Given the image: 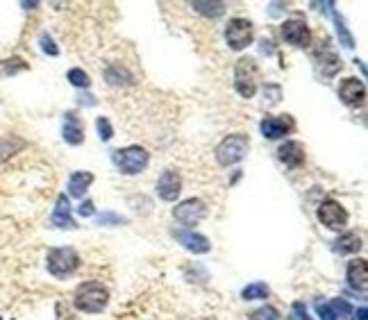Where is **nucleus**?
<instances>
[{"label": "nucleus", "instance_id": "f257e3e1", "mask_svg": "<svg viewBox=\"0 0 368 320\" xmlns=\"http://www.w3.org/2000/svg\"><path fill=\"white\" fill-rule=\"evenodd\" d=\"M110 302V291L100 282H84L75 288L73 305L77 312L84 314H100Z\"/></svg>", "mask_w": 368, "mask_h": 320}, {"label": "nucleus", "instance_id": "f03ea898", "mask_svg": "<svg viewBox=\"0 0 368 320\" xmlns=\"http://www.w3.org/2000/svg\"><path fill=\"white\" fill-rule=\"evenodd\" d=\"M112 161L123 175H139V173L146 171V166H148L150 152L146 148H141V145H130V148L114 150Z\"/></svg>", "mask_w": 368, "mask_h": 320}, {"label": "nucleus", "instance_id": "7ed1b4c3", "mask_svg": "<svg viewBox=\"0 0 368 320\" xmlns=\"http://www.w3.org/2000/svg\"><path fill=\"white\" fill-rule=\"evenodd\" d=\"M46 266L53 277L66 279L80 268V255L73 248H53L46 257Z\"/></svg>", "mask_w": 368, "mask_h": 320}, {"label": "nucleus", "instance_id": "20e7f679", "mask_svg": "<svg viewBox=\"0 0 368 320\" xmlns=\"http://www.w3.org/2000/svg\"><path fill=\"white\" fill-rule=\"evenodd\" d=\"M248 148H250L248 134H241V132L230 134V137H225L216 145V161L221 164V166L239 164L248 154Z\"/></svg>", "mask_w": 368, "mask_h": 320}, {"label": "nucleus", "instance_id": "39448f33", "mask_svg": "<svg viewBox=\"0 0 368 320\" xmlns=\"http://www.w3.org/2000/svg\"><path fill=\"white\" fill-rule=\"evenodd\" d=\"M257 80H259V69L253 57H241L235 66V89L244 98H253L257 91Z\"/></svg>", "mask_w": 368, "mask_h": 320}, {"label": "nucleus", "instance_id": "423d86ee", "mask_svg": "<svg viewBox=\"0 0 368 320\" xmlns=\"http://www.w3.org/2000/svg\"><path fill=\"white\" fill-rule=\"evenodd\" d=\"M255 36V27L248 18H232L225 27V41L232 51H244L250 44H253Z\"/></svg>", "mask_w": 368, "mask_h": 320}, {"label": "nucleus", "instance_id": "0eeeda50", "mask_svg": "<svg viewBox=\"0 0 368 320\" xmlns=\"http://www.w3.org/2000/svg\"><path fill=\"white\" fill-rule=\"evenodd\" d=\"M173 216H176L178 222H182V225H187V227L198 225V222L205 220V216H207V205L200 198H189L173 209Z\"/></svg>", "mask_w": 368, "mask_h": 320}, {"label": "nucleus", "instance_id": "6e6552de", "mask_svg": "<svg viewBox=\"0 0 368 320\" xmlns=\"http://www.w3.org/2000/svg\"><path fill=\"white\" fill-rule=\"evenodd\" d=\"M318 218L325 227L330 229H343L346 222H348V211L343 209L341 202H336L332 198H327L321 202V207H318Z\"/></svg>", "mask_w": 368, "mask_h": 320}, {"label": "nucleus", "instance_id": "1a4fd4ad", "mask_svg": "<svg viewBox=\"0 0 368 320\" xmlns=\"http://www.w3.org/2000/svg\"><path fill=\"white\" fill-rule=\"evenodd\" d=\"M282 36H284L287 44H291L296 48H307L309 44H312V30H309L303 18H291V21H284Z\"/></svg>", "mask_w": 368, "mask_h": 320}, {"label": "nucleus", "instance_id": "9d476101", "mask_svg": "<svg viewBox=\"0 0 368 320\" xmlns=\"http://www.w3.org/2000/svg\"><path fill=\"white\" fill-rule=\"evenodd\" d=\"M259 130L270 141L282 139V137H287V134L294 130V119H291V116H287V114H282V116H266V119L259 123Z\"/></svg>", "mask_w": 368, "mask_h": 320}, {"label": "nucleus", "instance_id": "9b49d317", "mask_svg": "<svg viewBox=\"0 0 368 320\" xmlns=\"http://www.w3.org/2000/svg\"><path fill=\"white\" fill-rule=\"evenodd\" d=\"M173 236H176L178 244L184 248L193 252V255H205V252L211 250V244L207 236L198 234V232H191V229H173Z\"/></svg>", "mask_w": 368, "mask_h": 320}, {"label": "nucleus", "instance_id": "f8f14e48", "mask_svg": "<svg viewBox=\"0 0 368 320\" xmlns=\"http://www.w3.org/2000/svg\"><path fill=\"white\" fill-rule=\"evenodd\" d=\"M182 193V178L178 171H164L162 178L157 180V196L166 202H176Z\"/></svg>", "mask_w": 368, "mask_h": 320}, {"label": "nucleus", "instance_id": "ddd939ff", "mask_svg": "<svg viewBox=\"0 0 368 320\" xmlns=\"http://www.w3.org/2000/svg\"><path fill=\"white\" fill-rule=\"evenodd\" d=\"M339 98L350 107L364 105V100H366L364 82L357 80V77H346V80H341V84H339Z\"/></svg>", "mask_w": 368, "mask_h": 320}, {"label": "nucleus", "instance_id": "4468645a", "mask_svg": "<svg viewBox=\"0 0 368 320\" xmlns=\"http://www.w3.org/2000/svg\"><path fill=\"white\" fill-rule=\"evenodd\" d=\"M277 159L291 171L300 168L305 164V145L300 141H284L277 150Z\"/></svg>", "mask_w": 368, "mask_h": 320}, {"label": "nucleus", "instance_id": "2eb2a0df", "mask_svg": "<svg viewBox=\"0 0 368 320\" xmlns=\"http://www.w3.org/2000/svg\"><path fill=\"white\" fill-rule=\"evenodd\" d=\"M346 279H348V286L355 288V291H366L368 286V264L366 259H353L350 264H348V270H346Z\"/></svg>", "mask_w": 368, "mask_h": 320}, {"label": "nucleus", "instance_id": "dca6fc26", "mask_svg": "<svg viewBox=\"0 0 368 320\" xmlns=\"http://www.w3.org/2000/svg\"><path fill=\"white\" fill-rule=\"evenodd\" d=\"M51 222L55 227H62V229H75V220L71 216V205H69V198L66 196H60L57 198V205H55V211L51 216Z\"/></svg>", "mask_w": 368, "mask_h": 320}, {"label": "nucleus", "instance_id": "f3484780", "mask_svg": "<svg viewBox=\"0 0 368 320\" xmlns=\"http://www.w3.org/2000/svg\"><path fill=\"white\" fill-rule=\"evenodd\" d=\"M64 141L71 143V145H80L84 141V128H82V121L77 119L75 112H69L64 116Z\"/></svg>", "mask_w": 368, "mask_h": 320}, {"label": "nucleus", "instance_id": "a211bd4d", "mask_svg": "<svg viewBox=\"0 0 368 320\" xmlns=\"http://www.w3.org/2000/svg\"><path fill=\"white\" fill-rule=\"evenodd\" d=\"M362 248V236L355 234V232H346L336 241H334V250L339 255H355V252H360Z\"/></svg>", "mask_w": 368, "mask_h": 320}, {"label": "nucleus", "instance_id": "6ab92c4d", "mask_svg": "<svg viewBox=\"0 0 368 320\" xmlns=\"http://www.w3.org/2000/svg\"><path fill=\"white\" fill-rule=\"evenodd\" d=\"M105 80H107V84H112V86H128V84H134V75L125 69V66L114 64L105 71Z\"/></svg>", "mask_w": 368, "mask_h": 320}, {"label": "nucleus", "instance_id": "aec40b11", "mask_svg": "<svg viewBox=\"0 0 368 320\" xmlns=\"http://www.w3.org/2000/svg\"><path fill=\"white\" fill-rule=\"evenodd\" d=\"M91 182H93V175L91 173H84V171H77L73 173V175L69 178V193L73 198H82L86 189L91 187Z\"/></svg>", "mask_w": 368, "mask_h": 320}, {"label": "nucleus", "instance_id": "412c9836", "mask_svg": "<svg viewBox=\"0 0 368 320\" xmlns=\"http://www.w3.org/2000/svg\"><path fill=\"white\" fill-rule=\"evenodd\" d=\"M191 7L207 18H218L223 12H225V3H202V0H196V3H191Z\"/></svg>", "mask_w": 368, "mask_h": 320}, {"label": "nucleus", "instance_id": "4be33fe9", "mask_svg": "<svg viewBox=\"0 0 368 320\" xmlns=\"http://www.w3.org/2000/svg\"><path fill=\"white\" fill-rule=\"evenodd\" d=\"M23 145H25V143H23L21 139H16V137H5V139H0V161L9 159L14 152L21 150Z\"/></svg>", "mask_w": 368, "mask_h": 320}, {"label": "nucleus", "instance_id": "5701e85b", "mask_svg": "<svg viewBox=\"0 0 368 320\" xmlns=\"http://www.w3.org/2000/svg\"><path fill=\"white\" fill-rule=\"evenodd\" d=\"M270 288L264 282H255V284H248L244 291H241V298L244 300H264L268 298Z\"/></svg>", "mask_w": 368, "mask_h": 320}, {"label": "nucleus", "instance_id": "b1692460", "mask_svg": "<svg viewBox=\"0 0 368 320\" xmlns=\"http://www.w3.org/2000/svg\"><path fill=\"white\" fill-rule=\"evenodd\" d=\"M330 309L334 312V316H336V318H343V320H350V318H355V309H353V305L348 302V300H343V298H336V300H332V302H330Z\"/></svg>", "mask_w": 368, "mask_h": 320}, {"label": "nucleus", "instance_id": "393cba45", "mask_svg": "<svg viewBox=\"0 0 368 320\" xmlns=\"http://www.w3.org/2000/svg\"><path fill=\"white\" fill-rule=\"evenodd\" d=\"M332 16H334V23H336L339 41L343 44V48H353V46H355V39H353V34H350V32H348V27H346L343 16H341V14H336V12H332Z\"/></svg>", "mask_w": 368, "mask_h": 320}, {"label": "nucleus", "instance_id": "a878e982", "mask_svg": "<svg viewBox=\"0 0 368 320\" xmlns=\"http://www.w3.org/2000/svg\"><path fill=\"white\" fill-rule=\"evenodd\" d=\"M27 64L21 60V57H12V60H5L3 64H0V75L7 77V75H14L18 71H25Z\"/></svg>", "mask_w": 368, "mask_h": 320}, {"label": "nucleus", "instance_id": "bb28decb", "mask_svg": "<svg viewBox=\"0 0 368 320\" xmlns=\"http://www.w3.org/2000/svg\"><path fill=\"white\" fill-rule=\"evenodd\" d=\"M66 77H69V82H71L73 86H77V89H86V86L91 84L89 75H86L82 69H71Z\"/></svg>", "mask_w": 368, "mask_h": 320}, {"label": "nucleus", "instance_id": "cd10ccee", "mask_svg": "<svg viewBox=\"0 0 368 320\" xmlns=\"http://www.w3.org/2000/svg\"><path fill=\"white\" fill-rule=\"evenodd\" d=\"M250 320H280V312L275 307L264 305V307H259L257 312L250 314Z\"/></svg>", "mask_w": 368, "mask_h": 320}, {"label": "nucleus", "instance_id": "c85d7f7f", "mask_svg": "<svg viewBox=\"0 0 368 320\" xmlns=\"http://www.w3.org/2000/svg\"><path fill=\"white\" fill-rule=\"evenodd\" d=\"M96 128H98V137H100V141H110L112 137H114V128H112V123L107 121V119H100L96 121Z\"/></svg>", "mask_w": 368, "mask_h": 320}, {"label": "nucleus", "instance_id": "c756f323", "mask_svg": "<svg viewBox=\"0 0 368 320\" xmlns=\"http://www.w3.org/2000/svg\"><path fill=\"white\" fill-rule=\"evenodd\" d=\"M287 320H312V316L307 314V307L303 302H294L291 314H289Z\"/></svg>", "mask_w": 368, "mask_h": 320}, {"label": "nucleus", "instance_id": "7c9ffc66", "mask_svg": "<svg viewBox=\"0 0 368 320\" xmlns=\"http://www.w3.org/2000/svg\"><path fill=\"white\" fill-rule=\"evenodd\" d=\"M39 41H41V51H44V53H48L51 57L60 55V48L55 46V41L51 39V34H41V39H39Z\"/></svg>", "mask_w": 368, "mask_h": 320}, {"label": "nucleus", "instance_id": "2f4dec72", "mask_svg": "<svg viewBox=\"0 0 368 320\" xmlns=\"http://www.w3.org/2000/svg\"><path fill=\"white\" fill-rule=\"evenodd\" d=\"M123 222H128V220L116 216L112 211H105L103 216H98V225H123Z\"/></svg>", "mask_w": 368, "mask_h": 320}, {"label": "nucleus", "instance_id": "473e14b6", "mask_svg": "<svg viewBox=\"0 0 368 320\" xmlns=\"http://www.w3.org/2000/svg\"><path fill=\"white\" fill-rule=\"evenodd\" d=\"M316 312H318V316H321V320H339L327 302H318L316 305Z\"/></svg>", "mask_w": 368, "mask_h": 320}, {"label": "nucleus", "instance_id": "72a5a7b5", "mask_svg": "<svg viewBox=\"0 0 368 320\" xmlns=\"http://www.w3.org/2000/svg\"><path fill=\"white\" fill-rule=\"evenodd\" d=\"M57 320H75V318H73V312L69 307L57 305Z\"/></svg>", "mask_w": 368, "mask_h": 320}, {"label": "nucleus", "instance_id": "f704fd0d", "mask_svg": "<svg viewBox=\"0 0 368 320\" xmlns=\"http://www.w3.org/2000/svg\"><path fill=\"white\" fill-rule=\"evenodd\" d=\"M77 211H80V216H84V218H86V216H93V202H91V200H84Z\"/></svg>", "mask_w": 368, "mask_h": 320}, {"label": "nucleus", "instance_id": "c9c22d12", "mask_svg": "<svg viewBox=\"0 0 368 320\" xmlns=\"http://www.w3.org/2000/svg\"><path fill=\"white\" fill-rule=\"evenodd\" d=\"M264 93L270 95L268 102H277V100H280V93H282V91H280V86H266V91H264Z\"/></svg>", "mask_w": 368, "mask_h": 320}, {"label": "nucleus", "instance_id": "e433bc0d", "mask_svg": "<svg viewBox=\"0 0 368 320\" xmlns=\"http://www.w3.org/2000/svg\"><path fill=\"white\" fill-rule=\"evenodd\" d=\"M357 320H366V307H362L360 312H357Z\"/></svg>", "mask_w": 368, "mask_h": 320}]
</instances>
